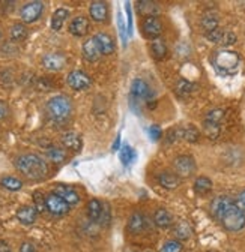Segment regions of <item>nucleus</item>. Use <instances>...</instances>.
<instances>
[{"label": "nucleus", "mask_w": 245, "mask_h": 252, "mask_svg": "<svg viewBox=\"0 0 245 252\" xmlns=\"http://www.w3.org/2000/svg\"><path fill=\"white\" fill-rule=\"evenodd\" d=\"M119 158H120V161H122V164H124V165H131L137 159V153H136V150L131 146L125 144V146L120 147Z\"/></svg>", "instance_id": "nucleus-27"}, {"label": "nucleus", "mask_w": 245, "mask_h": 252, "mask_svg": "<svg viewBox=\"0 0 245 252\" xmlns=\"http://www.w3.org/2000/svg\"><path fill=\"white\" fill-rule=\"evenodd\" d=\"M193 89H194V86L190 83V81H187V80H179L177 83H176V86H175V92L179 94V96H188V94L193 92Z\"/></svg>", "instance_id": "nucleus-35"}, {"label": "nucleus", "mask_w": 245, "mask_h": 252, "mask_svg": "<svg viewBox=\"0 0 245 252\" xmlns=\"http://www.w3.org/2000/svg\"><path fill=\"white\" fill-rule=\"evenodd\" d=\"M220 222L227 231H233V233L241 231L245 227V213L233 201L227 206V209L221 215Z\"/></svg>", "instance_id": "nucleus-4"}, {"label": "nucleus", "mask_w": 245, "mask_h": 252, "mask_svg": "<svg viewBox=\"0 0 245 252\" xmlns=\"http://www.w3.org/2000/svg\"><path fill=\"white\" fill-rule=\"evenodd\" d=\"M89 15L90 18L97 21V23H103L107 20L108 17V6L105 2H101V0H97V2H92L89 5Z\"/></svg>", "instance_id": "nucleus-14"}, {"label": "nucleus", "mask_w": 245, "mask_h": 252, "mask_svg": "<svg viewBox=\"0 0 245 252\" xmlns=\"http://www.w3.org/2000/svg\"><path fill=\"white\" fill-rule=\"evenodd\" d=\"M0 185H2L5 189H8V191H12V192L20 191V189L23 188V182L14 176H6L3 179H0Z\"/></svg>", "instance_id": "nucleus-33"}, {"label": "nucleus", "mask_w": 245, "mask_h": 252, "mask_svg": "<svg viewBox=\"0 0 245 252\" xmlns=\"http://www.w3.org/2000/svg\"><path fill=\"white\" fill-rule=\"evenodd\" d=\"M202 27L206 30V33H208V32L218 29V17H217V14L212 12V11L206 12L203 15V18H202Z\"/></svg>", "instance_id": "nucleus-31"}, {"label": "nucleus", "mask_w": 245, "mask_h": 252, "mask_svg": "<svg viewBox=\"0 0 245 252\" xmlns=\"http://www.w3.org/2000/svg\"><path fill=\"white\" fill-rule=\"evenodd\" d=\"M157 180H158L160 186H163L166 189H176L180 183V177L176 173H170V171L160 173Z\"/></svg>", "instance_id": "nucleus-20"}, {"label": "nucleus", "mask_w": 245, "mask_h": 252, "mask_svg": "<svg viewBox=\"0 0 245 252\" xmlns=\"http://www.w3.org/2000/svg\"><path fill=\"white\" fill-rule=\"evenodd\" d=\"M53 192L57 194L60 198H64L70 206H75L80 201V195L77 194L75 189L71 188V186H67V185H56Z\"/></svg>", "instance_id": "nucleus-12"}, {"label": "nucleus", "mask_w": 245, "mask_h": 252, "mask_svg": "<svg viewBox=\"0 0 245 252\" xmlns=\"http://www.w3.org/2000/svg\"><path fill=\"white\" fill-rule=\"evenodd\" d=\"M125 11H127V15H128V33L131 35L133 33V17H131V5L128 2L125 3Z\"/></svg>", "instance_id": "nucleus-47"}, {"label": "nucleus", "mask_w": 245, "mask_h": 252, "mask_svg": "<svg viewBox=\"0 0 245 252\" xmlns=\"http://www.w3.org/2000/svg\"><path fill=\"white\" fill-rule=\"evenodd\" d=\"M223 33H224V30L218 27V29L212 30V32H208V33H206V38H208L210 42L220 44V42H221V38H223Z\"/></svg>", "instance_id": "nucleus-41"}, {"label": "nucleus", "mask_w": 245, "mask_h": 252, "mask_svg": "<svg viewBox=\"0 0 245 252\" xmlns=\"http://www.w3.org/2000/svg\"><path fill=\"white\" fill-rule=\"evenodd\" d=\"M94 39L97 41V44H98V47H100L103 54H105V56L107 54H113V51H114V41H113V38L108 33L100 32V33H97L94 36Z\"/></svg>", "instance_id": "nucleus-19"}, {"label": "nucleus", "mask_w": 245, "mask_h": 252, "mask_svg": "<svg viewBox=\"0 0 245 252\" xmlns=\"http://www.w3.org/2000/svg\"><path fill=\"white\" fill-rule=\"evenodd\" d=\"M70 204L64 200V198H60L57 194L54 192H50L47 195V210L54 215V216H64L70 212Z\"/></svg>", "instance_id": "nucleus-10"}, {"label": "nucleus", "mask_w": 245, "mask_h": 252, "mask_svg": "<svg viewBox=\"0 0 245 252\" xmlns=\"http://www.w3.org/2000/svg\"><path fill=\"white\" fill-rule=\"evenodd\" d=\"M117 26H119V35L122 38V44H124V47H127V29H125L124 18H122L120 14L117 15Z\"/></svg>", "instance_id": "nucleus-43"}, {"label": "nucleus", "mask_w": 245, "mask_h": 252, "mask_svg": "<svg viewBox=\"0 0 245 252\" xmlns=\"http://www.w3.org/2000/svg\"><path fill=\"white\" fill-rule=\"evenodd\" d=\"M236 206L245 213V189H244V191L238 195V200H236Z\"/></svg>", "instance_id": "nucleus-48"}, {"label": "nucleus", "mask_w": 245, "mask_h": 252, "mask_svg": "<svg viewBox=\"0 0 245 252\" xmlns=\"http://www.w3.org/2000/svg\"><path fill=\"white\" fill-rule=\"evenodd\" d=\"M45 110L54 122H65L72 113V102L65 94H57L47 102Z\"/></svg>", "instance_id": "nucleus-3"}, {"label": "nucleus", "mask_w": 245, "mask_h": 252, "mask_svg": "<svg viewBox=\"0 0 245 252\" xmlns=\"http://www.w3.org/2000/svg\"><path fill=\"white\" fill-rule=\"evenodd\" d=\"M38 218V210L34 206H21L17 210V219L23 225H32Z\"/></svg>", "instance_id": "nucleus-16"}, {"label": "nucleus", "mask_w": 245, "mask_h": 252, "mask_svg": "<svg viewBox=\"0 0 245 252\" xmlns=\"http://www.w3.org/2000/svg\"><path fill=\"white\" fill-rule=\"evenodd\" d=\"M47 156H48V159L56 162V164H60V162H64L65 161V158H67V152L62 149V147H57V146H51L47 149Z\"/></svg>", "instance_id": "nucleus-32"}, {"label": "nucleus", "mask_w": 245, "mask_h": 252, "mask_svg": "<svg viewBox=\"0 0 245 252\" xmlns=\"http://www.w3.org/2000/svg\"><path fill=\"white\" fill-rule=\"evenodd\" d=\"M141 30H143V35L147 39L155 41L163 33V23L160 21L158 17H147L141 23Z\"/></svg>", "instance_id": "nucleus-8"}, {"label": "nucleus", "mask_w": 245, "mask_h": 252, "mask_svg": "<svg viewBox=\"0 0 245 252\" xmlns=\"http://www.w3.org/2000/svg\"><path fill=\"white\" fill-rule=\"evenodd\" d=\"M67 83H68V86H70L72 90L80 92V90H86V89L90 87L92 78H90L86 72H83V71H80V69H75V71H71V72L68 74Z\"/></svg>", "instance_id": "nucleus-9"}, {"label": "nucleus", "mask_w": 245, "mask_h": 252, "mask_svg": "<svg viewBox=\"0 0 245 252\" xmlns=\"http://www.w3.org/2000/svg\"><path fill=\"white\" fill-rule=\"evenodd\" d=\"M154 222L157 227L160 228H169L172 224H173V218L172 215L169 213V210L166 209H158L155 213H154Z\"/></svg>", "instance_id": "nucleus-24"}, {"label": "nucleus", "mask_w": 245, "mask_h": 252, "mask_svg": "<svg viewBox=\"0 0 245 252\" xmlns=\"http://www.w3.org/2000/svg\"><path fill=\"white\" fill-rule=\"evenodd\" d=\"M68 30H70V33L72 36L81 38L89 32V20L86 17H83V15H78V17L71 20V23L68 26Z\"/></svg>", "instance_id": "nucleus-15"}, {"label": "nucleus", "mask_w": 245, "mask_h": 252, "mask_svg": "<svg viewBox=\"0 0 245 252\" xmlns=\"http://www.w3.org/2000/svg\"><path fill=\"white\" fill-rule=\"evenodd\" d=\"M15 168L29 180H41L48 174V165L36 153H24L15 158Z\"/></svg>", "instance_id": "nucleus-1"}, {"label": "nucleus", "mask_w": 245, "mask_h": 252, "mask_svg": "<svg viewBox=\"0 0 245 252\" xmlns=\"http://www.w3.org/2000/svg\"><path fill=\"white\" fill-rule=\"evenodd\" d=\"M146 225H147V218L141 212L133 213L131 218H130V220H128V230L133 234H139V233L144 231Z\"/></svg>", "instance_id": "nucleus-17"}, {"label": "nucleus", "mask_w": 245, "mask_h": 252, "mask_svg": "<svg viewBox=\"0 0 245 252\" xmlns=\"http://www.w3.org/2000/svg\"><path fill=\"white\" fill-rule=\"evenodd\" d=\"M68 17H70V11L68 9H65V8L56 9L54 14H53V17H51V23H50L51 29L54 32H59L60 29L64 27V24H65V21H67Z\"/></svg>", "instance_id": "nucleus-22"}, {"label": "nucleus", "mask_w": 245, "mask_h": 252, "mask_svg": "<svg viewBox=\"0 0 245 252\" xmlns=\"http://www.w3.org/2000/svg\"><path fill=\"white\" fill-rule=\"evenodd\" d=\"M42 65L48 71H60L67 65V59L59 53H50L42 57Z\"/></svg>", "instance_id": "nucleus-11"}, {"label": "nucleus", "mask_w": 245, "mask_h": 252, "mask_svg": "<svg viewBox=\"0 0 245 252\" xmlns=\"http://www.w3.org/2000/svg\"><path fill=\"white\" fill-rule=\"evenodd\" d=\"M0 252H12L11 246L5 240H0Z\"/></svg>", "instance_id": "nucleus-49"}, {"label": "nucleus", "mask_w": 245, "mask_h": 252, "mask_svg": "<svg viewBox=\"0 0 245 252\" xmlns=\"http://www.w3.org/2000/svg\"><path fill=\"white\" fill-rule=\"evenodd\" d=\"M173 168L179 177H190L196 171V161L190 155H180L173 159Z\"/></svg>", "instance_id": "nucleus-6"}, {"label": "nucleus", "mask_w": 245, "mask_h": 252, "mask_svg": "<svg viewBox=\"0 0 245 252\" xmlns=\"http://www.w3.org/2000/svg\"><path fill=\"white\" fill-rule=\"evenodd\" d=\"M34 207L38 210V213H42L47 210V197L39 191L34 192Z\"/></svg>", "instance_id": "nucleus-37"}, {"label": "nucleus", "mask_w": 245, "mask_h": 252, "mask_svg": "<svg viewBox=\"0 0 245 252\" xmlns=\"http://www.w3.org/2000/svg\"><path fill=\"white\" fill-rule=\"evenodd\" d=\"M194 191L196 194L199 195H206L212 191V180L209 177H205V176H200L196 179L194 182Z\"/></svg>", "instance_id": "nucleus-26"}, {"label": "nucleus", "mask_w": 245, "mask_h": 252, "mask_svg": "<svg viewBox=\"0 0 245 252\" xmlns=\"http://www.w3.org/2000/svg\"><path fill=\"white\" fill-rule=\"evenodd\" d=\"M149 137L152 141H158L163 137V129L160 128L158 125H152L149 128Z\"/></svg>", "instance_id": "nucleus-44"}, {"label": "nucleus", "mask_w": 245, "mask_h": 252, "mask_svg": "<svg viewBox=\"0 0 245 252\" xmlns=\"http://www.w3.org/2000/svg\"><path fill=\"white\" fill-rule=\"evenodd\" d=\"M223 119H224V111L220 110V108H217V110H212V111H209V113L206 114L205 122H210V123H217V125H220Z\"/></svg>", "instance_id": "nucleus-38"}, {"label": "nucleus", "mask_w": 245, "mask_h": 252, "mask_svg": "<svg viewBox=\"0 0 245 252\" xmlns=\"http://www.w3.org/2000/svg\"><path fill=\"white\" fill-rule=\"evenodd\" d=\"M9 35H11V39L15 41V42H23L27 35H29V32H27V27L23 24V23H15L11 30H9Z\"/></svg>", "instance_id": "nucleus-28"}, {"label": "nucleus", "mask_w": 245, "mask_h": 252, "mask_svg": "<svg viewBox=\"0 0 245 252\" xmlns=\"http://www.w3.org/2000/svg\"><path fill=\"white\" fill-rule=\"evenodd\" d=\"M44 12V3L42 2H38V0H35V2H29L26 3L21 11H20V18L23 23L26 24H30V23H35L41 18Z\"/></svg>", "instance_id": "nucleus-7"}, {"label": "nucleus", "mask_w": 245, "mask_h": 252, "mask_svg": "<svg viewBox=\"0 0 245 252\" xmlns=\"http://www.w3.org/2000/svg\"><path fill=\"white\" fill-rule=\"evenodd\" d=\"M160 252H182V243L179 240H169L161 246Z\"/></svg>", "instance_id": "nucleus-39"}, {"label": "nucleus", "mask_w": 245, "mask_h": 252, "mask_svg": "<svg viewBox=\"0 0 245 252\" xmlns=\"http://www.w3.org/2000/svg\"><path fill=\"white\" fill-rule=\"evenodd\" d=\"M60 140H62V144H64L67 149H70V150L78 152V150L81 149V138H80V135H78L77 132H74V131L65 132Z\"/></svg>", "instance_id": "nucleus-21"}, {"label": "nucleus", "mask_w": 245, "mask_h": 252, "mask_svg": "<svg viewBox=\"0 0 245 252\" xmlns=\"http://www.w3.org/2000/svg\"><path fill=\"white\" fill-rule=\"evenodd\" d=\"M20 252H36V248L34 243L30 242H23L21 246H20Z\"/></svg>", "instance_id": "nucleus-46"}, {"label": "nucleus", "mask_w": 245, "mask_h": 252, "mask_svg": "<svg viewBox=\"0 0 245 252\" xmlns=\"http://www.w3.org/2000/svg\"><path fill=\"white\" fill-rule=\"evenodd\" d=\"M150 53L157 60H163V59L167 57L169 50H167V45H166V42L163 39H155V41H152V44H150Z\"/></svg>", "instance_id": "nucleus-25"}, {"label": "nucleus", "mask_w": 245, "mask_h": 252, "mask_svg": "<svg viewBox=\"0 0 245 252\" xmlns=\"http://www.w3.org/2000/svg\"><path fill=\"white\" fill-rule=\"evenodd\" d=\"M111 150H113V152H116V150H120V134L116 137V140H114V143H113V147H111Z\"/></svg>", "instance_id": "nucleus-50"}, {"label": "nucleus", "mask_w": 245, "mask_h": 252, "mask_svg": "<svg viewBox=\"0 0 245 252\" xmlns=\"http://www.w3.org/2000/svg\"><path fill=\"white\" fill-rule=\"evenodd\" d=\"M0 39H2V30H0Z\"/></svg>", "instance_id": "nucleus-51"}, {"label": "nucleus", "mask_w": 245, "mask_h": 252, "mask_svg": "<svg viewBox=\"0 0 245 252\" xmlns=\"http://www.w3.org/2000/svg\"><path fill=\"white\" fill-rule=\"evenodd\" d=\"M203 131H205V135L208 138L213 140V138H217L220 134V125L210 123V122H203Z\"/></svg>", "instance_id": "nucleus-36"}, {"label": "nucleus", "mask_w": 245, "mask_h": 252, "mask_svg": "<svg viewBox=\"0 0 245 252\" xmlns=\"http://www.w3.org/2000/svg\"><path fill=\"white\" fill-rule=\"evenodd\" d=\"M230 203H233V200L229 198V197H226V195H221V197L213 198L212 203H210V213H212V216L220 220L221 215L224 213V210L227 209V206H229Z\"/></svg>", "instance_id": "nucleus-18"}, {"label": "nucleus", "mask_w": 245, "mask_h": 252, "mask_svg": "<svg viewBox=\"0 0 245 252\" xmlns=\"http://www.w3.org/2000/svg\"><path fill=\"white\" fill-rule=\"evenodd\" d=\"M87 216L90 220H94V222H98L103 216V210H104V206L97 200V198H92L89 200L87 203Z\"/></svg>", "instance_id": "nucleus-23"}, {"label": "nucleus", "mask_w": 245, "mask_h": 252, "mask_svg": "<svg viewBox=\"0 0 245 252\" xmlns=\"http://www.w3.org/2000/svg\"><path fill=\"white\" fill-rule=\"evenodd\" d=\"M81 51H83V57H84V60H87V62H90V63H92V62L100 60V57L103 56V53H101V50H100V47H98L97 41L94 39V36L89 38V39L83 44Z\"/></svg>", "instance_id": "nucleus-13"}, {"label": "nucleus", "mask_w": 245, "mask_h": 252, "mask_svg": "<svg viewBox=\"0 0 245 252\" xmlns=\"http://www.w3.org/2000/svg\"><path fill=\"white\" fill-rule=\"evenodd\" d=\"M8 114H9V107H8V104H6L5 101L0 99V120L6 119Z\"/></svg>", "instance_id": "nucleus-45"}, {"label": "nucleus", "mask_w": 245, "mask_h": 252, "mask_svg": "<svg viewBox=\"0 0 245 252\" xmlns=\"http://www.w3.org/2000/svg\"><path fill=\"white\" fill-rule=\"evenodd\" d=\"M173 234L177 240H187L191 236V227L188 225V222H185V220H180V222H177L175 225Z\"/></svg>", "instance_id": "nucleus-30"}, {"label": "nucleus", "mask_w": 245, "mask_h": 252, "mask_svg": "<svg viewBox=\"0 0 245 252\" xmlns=\"http://www.w3.org/2000/svg\"><path fill=\"white\" fill-rule=\"evenodd\" d=\"M139 14L144 18L147 17H157L158 14V6L154 2H147V0H143V2H139Z\"/></svg>", "instance_id": "nucleus-29"}, {"label": "nucleus", "mask_w": 245, "mask_h": 252, "mask_svg": "<svg viewBox=\"0 0 245 252\" xmlns=\"http://www.w3.org/2000/svg\"><path fill=\"white\" fill-rule=\"evenodd\" d=\"M241 59L238 53L230 51V50H218L212 56V66L220 75L223 77H230L235 75L239 69Z\"/></svg>", "instance_id": "nucleus-2"}, {"label": "nucleus", "mask_w": 245, "mask_h": 252, "mask_svg": "<svg viewBox=\"0 0 245 252\" xmlns=\"http://www.w3.org/2000/svg\"><path fill=\"white\" fill-rule=\"evenodd\" d=\"M235 42H236V35L233 33V32H230V30H224L220 44L224 45V47H229V45H233Z\"/></svg>", "instance_id": "nucleus-42"}, {"label": "nucleus", "mask_w": 245, "mask_h": 252, "mask_svg": "<svg viewBox=\"0 0 245 252\" xmlns=\"http://www.w3.org/2000/svg\"><path fill=\"white\" fill-rule=\"evenodd\" d=\"M182 138L188 143H196L200 138V132L196 126L188 125V126H185V128H182Z\"/></svg>", "instance_id": "nucleus-34"}, {"label": "nucleus", "mask_w": 245, "mask_h": 252, "mask_svg": "<svg viewBox=\"0 0 245 252\" xmlns=\"http://www.w3.org/2000/svg\"><path fill=\"white\" fill-rule=\"evenodd\" d=\"M130 93H131V99H133L131 104H134V102H139V104L140 102H147V104L155 102V101H152V98H154V92H152L150 86L141 78H136L133 81Z\"/></svg>", "instance_id": "nucleus-5"}, {"label": "nucleus", "mask_w": 245, "mask_h": 252, "mask_svg": "<svg viewBox=\"0 0 245 252\" xmlns=\"http://www.w3.org/2000/svg\"><path fill=\"white\" fill-rule=\"evenodd\" d=\"M180 138H182V128H172V129L167 132V135H166V141H167L169 144L176 143V141L180 140Z\"/></svg>", "instance_id": "nucleus-40"}]
</instances>
